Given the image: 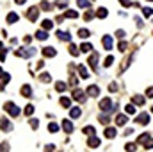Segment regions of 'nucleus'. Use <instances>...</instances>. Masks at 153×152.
Listing matches in <instances>:
<instances>
[{
	"label": "nucleus",
	"instance_id": "ddd939ff",
	"mask_svg": "<svg viewBox=\"0 0 153 152\" xmlns=\"http://www.w3.org/2000/svg\"><path fill=\"white\" fill-rule=\"evenodd\" d=\"M87 145H89L91 149H98V147H100V140H98L95 134H91V136H89V140H87Z\"/></svg>",
	"mask_w": 153,
	"mask_h": 152
},
{
	"label": "nucleus",
	"instance_id": "603ef678",
	"mask_svg": "<svg viewBox=\"0 0 153 152\" xmlns=\"http://www.w3.org/2000/svg\"><path fill=\"white\" fill-rule=\"evenodd\" d=\"M5 56H7V50H4V48H2V50H0V61H2V63L5 61Z\"/></svg>",
	"mask_w": 153,
	"mask_h": 152
},
{
	"label": "nucleus",
	"instance_id": "f3484780",
	"mask_svg": "<svg viewBox=\"0 0 153 152\" xmlns=\"http://www.w3.org/2000/svg\"><path fill=\"white\" fill-rule=\"evenodd\" d=\"M105 138H109V140H112V138H114L116 136V129L114 127H109V125H107V129H105Z\"/></svg>",
	"mask_w": 153,
	"mask_h": 152
},
{
	"label": "nucleus",
	"instance_id": "de8ad7c7",
	"mask_svg": "<svg viewBox=\"0 0 153 152\" xmlns=\"http://www.w3.org/2000/svg\"><path fill=\"white\" fill-rule=\"evenodd\" d=\"M50 7H52L50 2H41V5H39V9H43V11H48Z\"/></svg>",
	"mask_w": 153,
	"mask_h": 152
},
{
	"label": "nucleus",
	"instance_id": "a878e982",
	"mask_svg": "<svg viewBox=\"0 0 153 152\" xmlns=\"http://www.w3.org/2000/svg\"><path fill=\"white\" fill-rule=\"evenodd\" d=\"M77 34H78V38L85 39V38H89V36H91V32H89L87 29H78V32H77Z\"/></svg>",
	"mask_w": 153,
	"mask_h": 152
},
{
	"label": "nucleus",
	"instance_id": "2eb2a0df",
	"mask_svg": "<svg viewBox=\"0 0 153 152\" xmlns=\"http://www.w3.org/2000/svg\"><path fill=\"white\" fill-rule=\"evenodd\" d=\"M126 122H128V116H126V115H118L116 116V125H118V127L126 125Z\"/></svg>",
	"mask_w": 153,
	"mask_h": 152
},
{
	"label": "nucleus",
	"instance_id": "052dcab7",
	"mask_svg": "<svg viewBox=\"0 0 153 152\" xmlns=\"http://www.w3.org/2000/svg\"><path fill=\"white\" fill-rule=\"evenodd\" d=\"M30 39H32L30 36H25V38H23V41H25V43H30Z\"/></svg>",
	"mask_w": 153,
	"mask_h": 152
},
{
	"label": "nucleus",
	"instance_id": "c756f323",
	"mask_svg": "<svg viewBox=\"0 0 153 152\" xmlns=\"http://www.w3.org/2000/svg\"><path fill=\"white\" fill-rule=\"evenodd\" d=\"M68 48H70V54H71L73 57H77V56H78V48H77V45H75V43H70V47H68Z\"/></svg>",
	"mask_w": 153,
	"mask_h": 152
},
{
	"label": "nucleus",
	"instance_id": "4c0bfd02",
	"mask_svg": "<svg viewBox=\"0 0 153 152\" xmlns=\"http://www.w3.org/2000/svg\"><path fill=\"white\" fill-rule=\"evenodd\" d=\"M55 5H57V7H61V9H66V7H68V0H57Z\"/></svg>",
	"mask_w": 153,
	"mask_h": 152
},
{
	"label": "nucleus",
	"instance_id": "13d9d810",
	"mask_svg": "<svg viewBox=\"0 0 153 152\" xmlns=\"http://www.w3.org/2000/svg\"><path fill=\"white\" fill-rule=\"evenodd\" d=\"M135 23L139 25V27H142V20L141 18H135Z\"/></svg>",
	"mask_w": 153,
	"mask_h": 152
},
{
	"label": "nucleus",
	"instance_id": "bb28decb",
	"mask_svg": "<svg viewBox=\"0 0 153 152\" xmlns=\"http://www.w3.org/2000/svg\"><path fill=\"white\" fill-rule=\"evenodd\" d=\"M61 106L62 108H71V98H68V97H61Z\"/></svg>",
	"mask_w": 153,
	"mask_h": 152
},
{
	"label": "nucleus",
	"instance_id": "37998d69",
	"mask_svg": "<svg viewBox=\"0 0 153 152\" xmlns=\"http://www.w3.org/2000/svg\"><path fill=\"white\" fill-rule=\"evenodd\" d=\"M93 18H95V13H93V11H87V13L84 15V20H85V22H91Z\"/></svg>",
	"mask_w": 153,
	"mask_h": 152
},
{
	"label": "nucleus",
	"instance_id": "f704fd0d",
	"mask_svg": "<svg viewBox=\"0 0 153 152\" xmlns=\"http://www.w3.org/2000/svg\"><path fill=\"white\" fill-rule=\"evenodd\" d=\"M36 38H37V39H46V38H48V34H46V31L41 29V31L36 32Z\"/></svg>",
	"mask_w": 153,
	"mask_h": 152
},
{
	"label": "nucleus",
	"instance_id": "b1692460",
	"mask_svg": "<svg viewBox=\"0 0 153 152\" xmlns=\"http://www.w3.org/2000/svg\"><path fill=\"white\" fill-rule=\"evenodd\" d=\"M41 27H43V31H50L52 27H54V22H52V20H43Z\"/></svg>",
	"mask_w": 153,
	"mask_h": 152
},
{
	"label": "nucleus",
	"instance_id": "09e8293b",
	"mask_svg": "<svg viewBox=\"0 0 153 152\" xmlns=\"http://www.w3.org/2000/svg\"><path fill=\"white\" fill-rule=\"evenodd\" d=\"M109 91H110V93H116V91H118V84L116 82H110L109 84Z\"/></svg>",
	"mask_w": 153,
	"mask_h": 152
},
{
	"label": "nucleus",
	"instance_id": "a18cd8bd",
	"mask_svg": "<svg viewBox=\"0 0 153 152\" xmlns=\"http://www.w3.org/2000/svg\"><path fill=\"white\" fill-rule=\"evenodd\" d=\"M142 145H144V149H153V138H148Z\"/></svg>",
	"mask_w": 153,
	"mask_h": 152
},
{
	"label": "nucleus",
	"instance_id": "bf43d9fd",
	"mask_svg": "<svg viewBox=\"0 0 153 152\" xmlns=\"http://www.w3.org/2000/svg\"><path fill=\"white\" fill-rule=\"evenodd\" d=\"M14 2H16V4H18V5H23V4H25V2H27V0H14Z\"/></svg>",
	"mask_w": 153,
	"mask_h": 152
},
{
	"label": "nucleus",
	"instance_id": "ea45409f",
	"mask_svg": "<svg viewBox=\"0 0 153 152\" xmlns=\"http://www.w3.org/2000/svg\"><path fill=\"white\" fill-rule=\"evenodd\" d=\"M142 15H144V18L153 16V9H151V7H144V9H142Z\"/></svg>",
	"mask_w": 153,
	"mask_h": 152
},
{
	"label": "nucleus",
	"instance_id": "72a5a7b5",
	"mask_svg": "<svg viewBox=\"0 0 153 152\" xmlns=\"http://www.w3.org/2000/svg\"><path fill=\"white\" fill-rule=\"evenodd\" d=\"M39 81H41V82H50L52 77H50V74H46V72H45V74L39 75Z\"/></svg>",
	"mask_w": 153,
	"mask_h": 152
},
{
	"label": "nucleus",
	"instance_id": "2f4dec72",
	"mask_svg": "<svg viewBox=\"0 0 153 152\" xmlns=\"http://www.w3.org/2000/svg\"><path fill=\"white\" fill-rule=\"evenodd\" d=\"M64 16H66V18H78V13L73 11V9H68V11L64 13Z\"/></svg>",
	"mask_w": 153,
	"mask_h": 152
},
{
	"label": "nucleus",
	"instance_id": "58836bf2",
	"mask_svg": "<svg viewBox=\"0 0 153 152\" xmlns=\"http://www.w3.org/2000/svg\"><path fill=\"white\" fill-rule=\"evenodd\" d=\"M148 138H151V136H150V133H142L141 136L137 138V141H139V143H144L146 140H148Z\"/></svg>",
	"mask_w": 153,
	"mask_h": 152
},
{
	"label": "nucleus",
	"instance_id": "4d7b16f0",
	"mask_svg": "<svg viewBox=\"0 0 153 152\" xmlns=\"http://www.w3.org/2000/svg\"><path fill=\"white\" fill-rule=\"evenodd\" d=\"M116 36H118V38H125V31H121V29H119V31L116 32Z\"/></svg>",
	"mask_w": 153,
	"mask_h": 152
},
{
	"label": "nucleus",
	"instance_id": "5701e85b",
	"mask_svg": "<svg viewBox=\"0 0 153 152\" xmlns=\"http://www.w3.org/2000/svg\"><path fill=\"white\" fill-rule=\"evenodd\" d=\"M144 97L142 95H135L134 98H132V104H137V106H144Z\"/></svg>",
	"mask_w": 153,
	"mask_h": 152
},
{
	"label": "nucleus",
	"instance_id": "473e14b6",
	"mask_svg": "<svg viewBox=\"0 0 153 152\" xmlns=\"http://www.w3.org/2000/svg\"><path fill=\"white\" fill-rule=\"evenodd\" d=\"M59 129H61V127H59L55 122H50V123H48V131H50V133H57Z\"/></svg>",
	"mask_w": 153,
	"mask_h": 152
},
{
	"label": "nucleus",
	"instance_id": "5fc2aeb1",
	"mask_svg": "<svg viewBox=\"0 0 153 152\" xmlns=\"http://www.w3.org/2000/svg\"><path fill=\"white\" fill-rule=\"evenodd\" d=\"M45 150H46V152H54V150H55V145H46Z\"/></svg>",
	"mask_w": 153,
	"mask_h": 152
},
{
	"label": "nucleus",
	"instance_id": "864d4df0",
	"mask_svg": "<svg viewBox=\"0 0 153 152\" xmlns=\"http://www.w3.org/2000/svg\"><path fill=\"white\" fill-rule=\"evenodd\" d=\"M119 4H121L123 7H130V5H132V2H130V0H119Z\"/></svg>",
	"mask_w": 153,
	"mask_h": 152
},
{
	"label": "nucleus",
	"instance_id": "6e6552de",
	"mask_svg": "<svg viewBox=\"0 0 153 152\" xmlns=\"http://www.w3.org/2000/svg\"><path fill=\"white\" fill-rule=\"evenodd\" d=\"M150 122V115L148 113H141V115H137V118H135V123H139V125H146Z\"/></svg>",
	"mask_w": 153,
	"mask_h": 152
},
{
	"label": "nucleus",
	"instance_id": "a19ab883",
	"mask_svg": "<svg viewBox=\"0 0 153 152\" xmlns=\"http://www.w3.org/2000/svg\"><path fill=\"white\" fill-rule=\"evenodd\" d=\"M29 123H30V127H32V129H37V127H39V120H37V118H30Z\"/></svg>",
	"mask_w": 153,
	"mask_h": 152
},
{
	"label": "nucleus",
	"instance_id": "49530a36",
	"mask_svg": "<svg viewBox=\"0 0 153 152\" xmlns=\"http://www.w3.org/2000/svg\"><path fill=\"white\" fill-rule=\"evenodd\" d=\"M84 133L87 134V136H91V134H95V127H91V125H87V127H84Z\"/></svg>",
	"mask_w": 153,
	"mask_h": 152
},
{
	"label": "nucleus",
	"instance_id": "c9c22d12",
	"mask_svg": "<svg viewBox=\"0 0 153 152\" xmlns=\"http://www.w3.org/2000/svg\"><path fill=\"white\" fill-rule=\"evenodd\" d=\"M112 63H114V57H112V56H107V57H105V61H103V66H105V68H109Z\"/></svg>",
	"mask_w": 153,
	"mask_h": 152
},
{
	"label": "nucleus",
	"instance_id": "393cba45",
	"mask_svg": "<svg viewBox=\"0 0 153 152\" xmlns=\"http://www.w3.org/2000/svg\"><path fill=\"white\" fill-rule=\"evenodd\" d=\"M66 86H68L66 82H62V81H57V82H55V90L59 91V93H62V91H66Z\"/></svg>",
	"mask_w": 153,
	"mask_h": 152
},
{
	"label": "nucleus",
	"instance_id": "f03ea898",
	"mask_svg": "<svg viewBox=\"0 0 153 152\" xmlns=\"http://www.w3.org/2000/svg\"><path fill=\"white\" fill-rule=\"evenodd\" d=\"M36 52H37L36 48H29V50H27V48H18V50H16V56H18V57H25V59H29V57L34 56Z\"/></svg>",
	"mask_w": 153,
	"mask_h": 152
},
{
	"label": "nucleus",
	"instance_id": "f257e3e1",
	"mask_svg": "<svg viewBox=\"0 0 153 152\" xmlns=\"http://www.w3.org/2000/svg\"><path fill=\"white\" fill-rule=\"evenodd\" d=\"M4 109H5V113H9L11 116H20V113H22V109H20L14 102H5Z\"/></svg>",
	"mask_w": 153,
	"mask_h": 152
},
{
	"label": "nucleus",
	"instance_id": "20e7f679",
	"mask_svg": "<svg viewBox=\"0 0 153 152\" xmlns=\"http://www.w3.org/2000/svg\"><path fill=\"white\" fill-rule=\"evenodd\" d=\"M71 97H73V100H77V102H84V100H85V97H87V95H85L82 90L75 88V90H73V93H71Z\"/></svg>",
	"mask_w": 153,
	"mask_h": 152
},
{
	"label": "nucleus",
	"instance_id": "423d86ee",
	"mask_svg": "<svg viewBox=\"0 0 153 152\" xmlns=\"http://www.w3.org/2000/svg\"><path fill=\"white\" fill-rule=\"evenodd\" d=\"M61 129L64 131L66 134H71L73 131H75V127H73V123H71V120H66V118L62 120V125H61Z\"/></svg>",
	"mask_w": 153,
	"mask_h": 152
},
{
	"label": "nucleus",
	"instance_id": "aec40b11",
	"mask_svg": "<svg viewBox=\"0 0 153 152\" xmlns=\"http://www.w3.org/2000/svg\"><path fill=\"white\" fill-rule=\"evenodd\" d=\"M107 13H109V11L105 9V7H98V9H96V13H95V15H96L98 18H102V20H103V18H107Z\"/></svg>",
	"mask_w": 153,
	"mask_h": 152
},
{
	"label": "nucleus",
	"instance_id": "9b49d317",
	"mask_svg": "<svg viewBox=\"0 0 153 152\" xmlns=\"http://www.w3.org/2000/svg\"><path fill=\"white\" fill-rule=\"evenodd\" d=\"M102 41H103V47H105V50H112V47H114V43H112V36L105 34Z\"/></svg>",
	"mask_w": 153,
	"mask_h": 152
},
{
	"label": "nucleus",
	"instance_id": "4be33fe9",
	"mask_svg": "<svg viewBox=\"0 0 153 152\" xmlns=\"http://www.w3.org/2000/svg\"><path fill=\"white\" fill-rule=\"evenodd\" d=\"M18 18H20V16L16 15V13H12V11H11L5 20H7V23H16V22H18Z\"/></svg>",
	"mask_w": 153,
	"mask_h": 152
},
{
	"label": "nucleus",
	"instance_id": "e433bc0d",
	"mask_svg": "<svg viewBox=\"0 0 153 152\" xmlns=\"http://www.w3.org/2000/svg\"><path fill=\"white\" fill-rule=\"evenodd\" d=\"M135 149H137V141H135V143H126V147H125L126 152H134Z\"/></svg>",
	"mask_w": 153,
	"mask_h": 152
},
{
	"label": "nucleus",
	"instance_id": "7c9ffc66",
	"mask_svg": "<svg viewBox=\"0 0 153 152\" xmlns=\"http://www.w3.org/2000/svg\"><path fill=\"white\" fill-rule=\"evenodd\" d=\"M32 113H34V106H32V104L25 106V109H23V115H27V116H32Z\"/></svg>",
	"mask_w": 153,
	"mask_h": 152
},
{
	"label": "nucleus",
	"instance_id": "79ce46f5",
	"mask_svg": "<svg viewBox=\"0 0 153 152\" xmlns=\"http://www.w3.org/2000/svg\"><path fill=\"white\" fill-rule=\"evenodd\" d=\"M125 111H126L128 115H134V113H135V106H134V104H128V106L125 108Z\"/></svg>",
	"mask_w": 153,
	"mask_h": 152
},
{
	"label": "nucleus",
	"instance_id": "39448f33",
	"mask_svg": "<svg viewBox=\"0 0 153 152\" xmlns=\"http://www.w3.org/2000/svg\"><path fill=\"white\" fill-rule=\"evenodd\" d=\"M0 129H2L4 133H11L12 131V123L7 120V118H0Z\"/></svg>",
	"mask_w": 153,
	"mask_h": 152
},
{
	"label": "nucleus",
	"instance_id": "e2e57ef3",
	"mask_svg": "<svg viewBox=\"0 0 153 152\" xmlns=\"http://www.w3.org/2000/svg\"><path fill=\"white\" fill-rule=\"evenodd\" d=\"M150 2H153V0H150Z\"/></svg>",
	"mask_w": 153,
	"mask_h": 152
},
{
	"label": "nucleus",
	"instance_id": "6e6d98bb",
	"mask_svg": "<svg viewBox=\"0 0 153 152\" xmlns=\"http://www.w3.org/2000/svg\"><path fill=\"white\" fill-rule=\"evenodd\" d=\"M146 97H153V86H151V88H148V90H146Z\"/></svg>",
	"mask_w": 153,
	"mask_h": 152
},
{
	"label": "nucleus",
	"instance_id": "cd10ccee",
	"mask_svg": "<svg viewBox=\"0 0 153 152\" xmlns=\"http://www.w3.org/2000/svg\"><path fill=\"white\" fill-rule=\"evenodd\" d=\"M77 5H78V7H82V9H87L91 5V0H77Z\"/></svg>",
	"mask_w": 153,
	"mask_h": 152
},
{
	"label": "nucleus",
	"instance_id": "7ed1b4c3",
	"mask_svg": "<svg viewBox=\"0 0 153 152\" xmlns=\"http://www.w3.org/2000/svg\"><path fill=\"white\" fill-rule=\"evenodd\" d=\"M100 109L105 111V113H109V111L114 109V104H112L110 98H102V100H100Z\"/></svg>",
	"mask_w": 153,
	"mask_h": 152
},
{
	"label": "nucleus",
	"instance_id": "3c124183",
	"mask_svg": "<svg viewBox=\"0 0 153 152\" xmlns=\"http://www.w3.org/2000/svg\"><path fill=\"white\" fill-rule=\"evenodd\" d=\"M77 84H78V81H77V77H75V75H71V77H70V86H73V88H75Z\"/></svg>",
	"mask_w": 153,
	"mask_h": 152
},
{
	"label": "nucleus",
	"instance_id": "a211bd4d",
	"mask_svg": "<svg viewBox=\"0 0 153 152\" xmlns=\"http://www.w3.org/2000/svg\"><path fill=\"white\" fill-rule=\"evenodd\" d=\"M77 70H78V75H80L82 79H87V77H89V72H87V68H85L84 64H80Z\"/></svg>",
	"mask_w": 153,
	"mask_h": 152
},
{
	"label": "nucleus",
	"instance_id": "412c9836",
	"mask_svg": "<svg viewBox=\"0 0 153 152\" xmlns=\"http://www.w3.org/2000/svg\"><path fill=\"white\" fill-rule=\"evenodd\" d=\"M98 120L102 122V123H105V125H109V123H110V115H109V113H103V115L98 116Z\"/></svg>",
	"mask_w": 153,
	"mask_h": 152
},
{
	"label": "nucleus",
	"instance_id": "f8f14e48",
	"mask_svg": "<svg viewBox=\"0 0 153 152\" xmlns=\"http://www.w3.org/2000/svg\"><path fill=\"white\" fill-rule=\"evenodd\" d=\"M85 95H87V97H98L100 95V88L96 84H91L87 88V93H85Z\"/></svg>",
	"mask_w": 153,
	"mask_h": 152
},
{
	"label": "nucleus",
	"instance_id": "c03bdc74",
	"mask_svg": "<svg viewBox=\"0 0 153 152\" xmlns=\"http://www.w3.org/2000/svg\"><path fill=\"white\" fill-rule=\"evenodd\" d=\"M0 152H9V143H7V141H2V143H0Z\"/></svg>",
	"mask_w": 153,
	"mask_h": 152
},
{
	"label": "nucleus",
	"instance_id": "c85d7f7f",
	"mask_svg": "<svg viewBox=\"0 0 153 152\" xmlns=\"http://www.w3.org/2000/svg\"><path fill=\"white\" fill-rule=\"evenodd\" d=\"M93 50V45L91 43H82L80 45V52H84V54H87V52Z\"/></svg>",
	"mask_w": 153,
	"mask_h": 152
},
{
	"label": "nucleus",
	"instance_id": "6ab92c4d",
	"mask_svg": "<svg viewBox=\"0 0 153 152\" xmlns=\"http://www.w3.org/2000/svg\"><path fill=\"white\" fill-rule=\"evenodd\" d=\"M80 115H82L80 108H71V109H70V116H71V118H80Z\"/></svg>",
	"mask_w": 153,
	"mask_h": 152
},
{
	"label": "nucleus",
	"instance_id": "dca6fc26",
	"mask_svg": "<svg viewBox=\"0 0 153 152\" xmlns=\"http://www.w3.org/2000/svg\"><path fill=\"white\" fill-rule=\"evenodd\" d=\"M22 95L25 98H30L32 97V88H30V84H23L22 86Z\"/></svg>",
	"mask_w": 153,
	"mask_h": 152
},
{
	"label": "nucleus",
	"instance_id": "9d476101",
	"mask_svg": "<svg viewBox=\"0 0 153 152\" xmlns=\"http://www.w3.org/2000/svg\"><path fill=\"white\" fill-rule=\"evenodd\" d=\"M98 63H100V56L96 54V52H93V54L89 56V66L96 70V66H98Z\"/></svg>",
	"mask_w": 153,
	"mask_h": 152
},
{
	"label": "nucleus",
	"instance_id": "4468645a",
	"mask_svg": "<svg viewBox=\"0 0 153 152\" xmlns=\"http://www.w3.org/2000/svg\"><path fill=\"white\" fill-rule=\"evenodd\" d=\"M57 38L59 39H61V41H71V34H70V32L68 31H57Z\"/></svg>",
	"mask_w": 153,
	"mask_h": 152
},
{
	"label": "nucleus",
	"instance_id": "0e129e2a",
	"mask_svg": "<svg viewBox=\"0 0 153 152\" xmlns=\"http://www.w3.org/2000/svg\"><path fill=\"white\" fill-rule=\"evenodd\" d=\"M151 111H153V108H151Z\"/></svg>",
	"mask_w": 153,
	"mask_h": 152
},
{
	"label": "nucleus",
	"instance_id": "680f3d73",
	"mask_svg": "<svg viewBox=\"0 0 153 152\" xmlns=\"http://www.w3.org/2000/svg\"><path fill=\"white\" fill-rule=\"evenodd\" d=\"M2 48H4V43H2V41H0V50H2Z\"/></svg>",
	"mask_w": 153,
	"mask_h": 152
},
{
	"label": "nucleus",
	"instance_id": "8fccbe9b",
	"mask_svg": "<svg viewBox=\"0 0 153 152\" xmlns=\"http://www.w3.org/2000/svg\"><path fill=\"white\" fill-rule=\"evenodd\" d=\"M126 47H128V45H126V41H119V43H118V48L121 50V52H125V50H126Z\"/></svg>",
	"mask_w": 153,
	"mask_h": 152
},
{
	"label": "nucleus",
	"instance_id": "0eeeda50",
	"mask_svg": "<svg viewBox=\"0 0 153 152\" xmlns=\"http://www.w3.org/2000/svg\"><path fill=\"white\" fill-rule=\"evenodd\" d=\"M41 54H43L46 59H52V57H55V56H57V50H55L54 47H45V48L41 50Z\"/></svg>",
	"mask_w": 153,
	"mask_h": 152
},
{
	"label": "nucleus",
	"instance_id": "1a4fd4ad",
	"mask_svg": "<svg viewBox=\"0 0 153 152\" xmlns=\"http://www.w3.org/2000/svg\"><path fill=\"white\" fill-rule=\"evenodd\" d=\"M37 16H39V7H30L29 13H27V18L30 20V22H36Z\"/></svg>",
	"mask_w": 153,
	"mask_h": 152
}]
</instances>
